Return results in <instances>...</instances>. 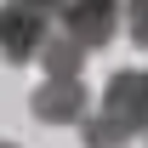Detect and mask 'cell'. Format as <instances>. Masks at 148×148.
Masks as SVG:
<instances>
[{
  "label": "cell",
  "mask_w": 148,
  "mask_h": 148,
  "mask_svg": "<svg viewBox=\"0 0 148 148\" xmlns=\"http://www.w3.org/2000/svg\"><path fill=\"white\" fill-rule=\"evenodd\" d=\"M46 34H51V6H34V0H6L0 6V63L6 69L34 63Z\"/></svg>",
  "instance_id": "1"
},
{
  "label": "cell",
  "mask_w": 148,
  "mask_h": 148,
  "mask_svg": "<svg viewBox=\"0 0 148 148\" xmlns=\"http://www.w3.org/2000/svg\"><path fill=\"white\" fill-rule=\"evenodd\" d=\"M120 29V0H57V34H69L80 51H103Z\"/></svg>",
  "instance_id": "2"
},
{
  "label": "cell",
  "mask_w": 148,
  "mask_h": 148,
  "mask_svg": "<svg viewBox=\"0 0 148 148\" xmlns=\"http://www.w3.org/2000/svg\"><path fill=\"white\" fill-rule=\"evenodd\" d=\"M97 114H108L125 137H148V74L143 69H120L103 86V108Z\"/></svg>",
  "instance_id": "3"
},
{
  "label": "cell",
  "mask_w": 148,
  "mask_h": 148,
  "mask_svg": "<svg viewBox=\"0 0 148 148\" xmlns=\"http://www.w3.org/2000/svg\"><path fill=\"white\" fill-rule=\"evenodd\" d=\"M29 108H34L40 125H80V114L91 108V91H86L80 74H46L29 97Z\"/></svg>",
  "instance_id": "4"
},
{
  "label": "cell",
  "mask_w": 148,
  "mask_h": 148,
  "mask_svg": "<svg viewBox=\"0 0 148 148\" xmlns=\"http://www.w3.org/2000/svg\"><path fill=\"white\" fill-rule=\"evenodd\" d=\"M86 57H91V51H80L69 34H46V46H40L46 74H80V69H86Z\"/></svg>",
  "instance_id": "5"
},
{
  "label": "cell",
  "mask_w": 148,
  "mask_h": 148,
  "mask_svg": "<svg viewBox=\"0 0 148 148\" xmlns=\"http://www.w3.org/2000/svg\"><path fill=\"white\" fill-rule=\"evenodd\" d=\"M80 143H86V148H125L131 137L114 125L108 114H91V108H86V114H80Z\"/></svg>",
  "instance_id": "6"
},
{
  "label": "cell",
  "mask_w": 148,
  "mask_h": 148,
  "mask_svg": "<svg viewBox=\"0 0 148 148\" xmlns=\"http://www.w3.org/2000/svg\"><path fill=\"white\" fill-rule=\"evenodd\" d=\"M125 6V29H131V40L148 51V0H120Z\"/></svg>",
  "instance_id": "7"
},
{
  "label": "cell",
  "mask_w": 148,
  "mask_h": 148,
  "mask_svg": "<svg viewBox=\"0 0 148 148\" xmlns=\"http://www.w3.org/2000/svg\"><path fill=\"white\" fill-rule=\"evenodd\" d=\"M34 6H57V0H34Z\"/></svg>",
  "instance_id": "8"
},
{
  "label": "cell",
  "mask_w": 148,
  "mask_h": 148,
  "mask_svg": "<svg viewBox=\"0 0 148 148\" xmlns=\"http://www.w3.org/2000/svg\"><path fill=\"white\" fill-rule=\"evenodd\" d=\"M0 148H17V143H0Z\"/></svg>",
  "instance_id": "9"
}]
</instances>
